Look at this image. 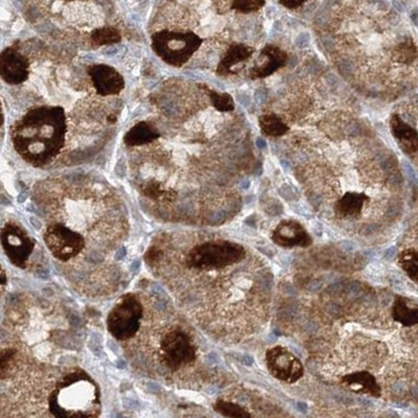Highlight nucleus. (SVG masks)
Returning <instances> with one entry per match:
<instances>
[{"label":"nucleus","mask_w":418,"mask_h":418,"mask_svg":"<svg viewBox=\"0 0 418 418\" xmlns=\"http://www.w3.org/2000/svg\"><path fill=\"white\" fill-rule=\"evenodd\" d=\"M104 201H38L55 266L71 288L94 298L115 294L127 278L128 217L114 200Z\"/></svg>","instance_id":"obj_1"},{"label":"nucleus","mask_w":418,"mask_h":418,"mask_svg":"<svg viewBox=\"0 0 418 418\" xmlns=\"http://www.w3.org/2000/svg\"><path fill=\"white\" fill-rule=\"evenodd\" d=\"M107 329L130 366L155 381L176 382L199 358L193 333L157 284L122 294L108 314Z\"/></svg>","instance_id":"obj_2"},{"label":"nucleus","mask_w":418,"mask_h":418,"mask_svg":"<svg viewBox=\"0 0 418 418\" xmlns=\"http://www.w3.org/2000/svg\"><path fill=\"white\" fill-rule=\"evenodd\" d=\"M0 240L8 259L16 267L25 269L37 246L24 228L18 224L8 223L0 232Z\"/></svg>","instance_id":"obj_3"},{"label":"nucleus","mask_w":418,"mask_h":418,"mask_svg":"<svg viewBox=\"0 0 418 418\" xmlns=\"http://www.w3.org/2000/svg\"><path fill=\"white\" fill-rule=\"evenodd\" d=\"M266 364L269 373L284 383H296L305 373L301 361L284 346H275L268 350Z\"/></svg>","instance_id":"obj_4"},{"label":"nucleus","mask_w":418,"mask_h":418,"mask_svg":"<svg viewBox=\"0 0 418 418\" xmlns=\"http://www.w3.org/2000/svg\"><path fill=\"white\" fill-rule=\"evenodd\" d=\"M189 35L158 31L153 36V48L156 54L170 64H180L191 52Z\"/></svg>","instance_id":"obj_5"},{"label":"nucleus","mask_w":418,"mask_h":418,"mask_svg":"<svg viewBox=\"0 0 418 418\" xmlns=\"http://www.w3.org/2000/svg\"><path fill=\"white\" fill-rule=\"evenodd\" d=\"M272 240L276 245L284 248H293V247H305L311 246L313 240L309 232L305 229L298 222L284 221L274 229L272 234Z\"/></svg>","instance_id":"obj_6"},{"label":"nucleus","mask_w":418,"mask_h":418,"mask_svg":"<svg viewBox=\"0 0 418 418\" xmlns=\"http://www.w3.org/2000/svg\"><path fill=\"white\" fill-rule=\"evenodd\" d=\"M29 69L27 59L13 48L0 55V77L6 83H22L29 78Z\"/></svg>","instance_id":"obj_7"},{"label":"nucleus","mask_w":418,"mask_h":418,"mask_svg":"<svg viewBox=\"0 0 418 418\" xmlns=\"http://www.w3.org/2000/svg\"><path fill=\"white\" fill-rule=\"evenodd\" d=\"M89 75L96 92L101 96H114L124 88V78L120 73L107 65H94L90 67Z\"/></svg>","instance_id":"obj_8"},{"label":"nucleus","mask_w":418,"mask_h":418,"mask_svg":"<svg viewBox=\"0 0 418 418\" xmlns=\"http://www.w3.org/2000/svg\"><path fill=\"white\" fill-rule=\"evenodd\" d=\"M340 384L356 394H368L373 398H380L382 394L381 386L375 375L366 370L348 373L341 377Z\"/></svg>","instance_id":"obj_9"},{"label":"nucleus","mask_w":418,"mask_h":418,"mask_svg":"<svg viewBox=\"0 0 418 418\" xmlns=\"http://www.w3.org/2000/svg\"><path fill=\"white\" fill-rule=\"evenodd\" d=\"M392 317L403 326H415L418 322L417 303L398 295L392 305Z\"/></svg>","instance_id":"obj_10"},{"label":"nucleus","mask_w":418,"mask_h":418,"mask_svg":"<svg viewBox=\"0 0 418 418\" xmlns=\"http://www.w3.org/2000/svg\"><path fill=\"white\" fill-rule=\"evenodd\" d=\"M158 137H159V133L156 128H154L153 124H147V122H139L127 133L124 136V143L129 147H135V145H147V143L155 140Z\"/></svg>","instance_id":"obj_11"},{"label":"nucleus","mask_w":418,"mask_h":418,"mask_svg":"<svg viewBox=\"0 0 418 418\" xmlns=\"http://www.w3.org/2000/svg\"><path fill=\"white\" fill-rule=\"evenodd\" d=\"M366 197L360 194H346L343 199L339 201L337 210L342 217H356L360 215L361 209L364 206Z\"/></svg>","instance_id":"obj_12"},{"label":"nucleus","mask_w":418,"mask_h":418,"mask_svg":"<svg viewBox=\"0 0 418 418\" xmlns=\"http://www.w3.org/2000/svg\"><path fill=\"white\" fill-rule=\"evenodd\" d=\"M213 409H215V412L219 413V415L226 417L244 418L252 417L250 412H248L246 409L243 408L240 405L222 400V398L215 401V404H213Z\"/></svg>","instance_id":"obj_13"},{"label":"nucleus","mask_w":418,"mask_h":418,"mask_svg":"<svg viewBox=\"0 0 418 418\" xmlns=\"http://www.w3.org/2000/svg\"><path fill=\"white\" fill-rule=\"evenodd\" d=\"M417 250L415 248L402 251L398 257L401 267L415 282L417 280Z\"/></svg>","instance_id":"obj_14"},{"label":"nucleus","mask_w":418,"mask_h":418,"mask_svg":"<svg viewBox=\"0 0 418 418\" xmlns=\"http://www.w3.org/2000/svg\"><path fill=\"white\" fill-rule=\"evenodd\" d=\"M120 31L114 27H102L92 33V41L94 45L102 46L120 41Z\"/></svg>","instance_id":"obj_15"},{"label":"nucleus","mask_w":418,"mask_h":418,"mask_svg":"<svg viewBox=\"0 0 418 418\" xmlns=\"http://www.w3.org/2000/svg\"><path fill=\"white\" fill-rule=\"evenodd\" d=\"M4 284H6V272H4V270L0 266V286H4Z\"/></svg>","instance_id":"obj_16"},{"label":"nucleus","mask_w":418,"mask_h":418,"mask_svg":"<svg viewBox=\"0 0 418 418\" xmlns=\"http://www.w3.org/2000/svg\"><path fill=\"white\" fill-rule=\"evenodd\" d=\"M3 122V116H2L1 107H0V124Z\"/></svg>","instance_id":"obj_17"},{"label":"nucleus","mask_w":418,"mask_h":418,"mask_svg":"<svg viewBox=\"0 0 418 418\" xmlns=\"http://www.w3.org/2000/svg\"><path fill=\"white\" fill-rule=\"evenodd\" d=\"M71 1H75V0H71Z\"/></svg>","instance_id":"obj_18"}]
</instances>
